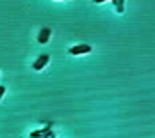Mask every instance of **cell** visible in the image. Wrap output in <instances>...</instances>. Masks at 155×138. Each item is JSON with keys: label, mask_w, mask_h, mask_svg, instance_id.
Segmentation results:
<instances>
[{"label": "cell", "mask_w": 155, "mask_h": 138, "mask_svg": "<svg viewBox=\"0 0 155 138\" xmlns=\"http://www.w3.org/2000/svg\"><path fill=\"white\" fill-rule=\"evenodd\" d=\"M89 51H91V46L89 44H77L73 48H70L71 55H82V53H89Z\"/></svg>", "instance_id": "1"}, {"label": "cell", "mask_w": 155, "mask_h": 138, "mask_svg": "<svg viewBox=\"0 0 155 138\" xmlns=\"http://www.w3.org/2000/svg\"><path fill=\"white\" fill-rule=\"evenodd\" d=\"M50 34H52V30H50L48 27L41 29V30H39V35H38V43H39V44H45V43H48Z\"/></svg>", "instance_id": "2"}, {"label": "cell", "mask_w": 155, "mask_h": 138, "mask_svg": "<svg viewBox=\"0 0 155 138\" xmlns=\"http://www.w3.org/2000/svg\"><path fill=\"white\" fill-rule=\"evenodd\" d=\"M48 60H50V57H48L47 53H45V55H41V57H39L38 60L34 62V69H36V71H39V69H43V67H45V66L48 64Z\"/></svg>", "instance_id": "3"}, {"label": "cell", "mask_w": 155, "mask_h": 138, "mask_svg": "<svg viewBox=\"0 0 155 138\" xmlns=\"http://www.w3.org/2000/svg\"><path fill=\"white\" fill-rule=\"evenodd\" d=\"M50 131H52V129H50V126H47L45 129H36V131H32V133H31V138H41V136H47Z\"/></svg>", "instance_id": "4"}, {"label": "cell", "mask_w": 155, "mask_h": 138, "mask_svg": "<svg viewBox=\"0 0 155 138\" xmlns=\"http://www.w3.org/2000/svg\"><path fill=\"white\" fill-rule=\"evenodd\" d=\"M116 5H118V13H121L123 11V2H114Z\"/></svg>", "instance_id": "5"}, {"label": "cell", "mask_w": 155, "mask_h": 138, "mask_svg": "<svg viewBox=\"0 0 155 138\" xmlns=\"http://www.w3.org/2000/svg\"><path fill=\"white\" fill-rule=\"evenodd\" d=\"M4 92H5V87L0 85V99H2V96H4Z\"/></svg>", "instance_id": "6"}, {"label": "cell", "mask_w": 155, "mask_h": 138, "mask_svg": "<svg viewBox=\"0 0 155 138\" xmlns=\"http://www.w3.org/2000/svg\"><path fill=\"white\" fill-rule=\"evenodd\" d=\"M45 138H55V133H52V131H50V133H48Z\"/></svg>", "instance_id": "7"}]
</instances>
